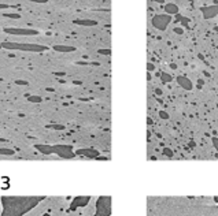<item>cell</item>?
<instances>
[{
  "label": "cell",
  "mask_w": 218,
  "mask_h": 216,
  "mask_svg": "<svg viewBox=\"0 0 218 216\" xmlns=\"http://www.w3.org/2000/svg\"><path fill=\"white\" fill-rule=\"evenodd\" d=\"M154 25L158 27V29H161V30H165L168 25L172 22V17L170 15H156L155 18H154Z\"/></svg>",
  "instance_id": "obj_1"
},
{
  "label": "cell",
  "mask_w": 218,
  "mask_h": 216,
  "mask_svg": "<svg viewBox=\"0 0 218 216\" xmlns=\"http://www.w3.org/2000/svg\"><path fill=\"white\" fill-rule=\"evenodd\" d=\"M202 14L205 15L206 19H210L213 17L218 15V6H209V7H203L202 8Z\"/></svg>",
  "instance_id": "obj_2"
},
{
  "label": "cell",
  "mask_w": 218,
  "mask_h": 216,
  "mask_svg": "<svg viewBox=\"0 0 218 216\" xmlns=\"http://www.w3.org/2000/svg\"><path fill=\"white\" fill-rule=\"evenodd\" d=\"M177 82H178V85H180L182 89H185V90H191L193 88V84L188 80L187 77H178V78H177Z\"/></svg>",
  "instance_id": "obj_3"
},
{
  "label": "cell",
  "mask_w": 218,
  "mask_h": 216,
  "mask_svg": "<svg viewBox=\"0 0 218 216\" xmlns=\"http://www.w3.org/2000/svg\"><path fill=\"white\" fill-rule=\"evenodd\" d=\"M165 10H166V13L168 14H178V7L176 6V4H166L165 7Z\"/></svg>",
  "instance_id": "obj_4"
},
{
  "label": "cell",
  "mask_w": 218,
  "mask_h": 216,
  "mask_svg": "<svg viewBox=\"0 0 218 216\" xmlns=\"http://www.w3.org/2000/svg\"><path fill=\"white\" fill-rule=\"evenodd\" d=\"M213 144H214V146H215L218 150V138H213Z\"/></svg>",
  "instance_id": "obj_5"
},
{
  "label": "cell",
  "mask_w": 218,
  "mask_h": 216,
  "mask_svg": "<svg viewBox=\"0 0 218 216\" xmlns=\"http://www.w3.org/2000/svg\"><path fill=\"white\" fill-rule=\"evenodd\" d=\"M172 80V77H169V75H163V82H166V81H170Z\"/></svg>",
  "instance_id": "obj_6"
},
{
  "label": "cell",
  "mask_w": 218,
  "mask_h": 216,
  "mask_svg": "<svg viewBox=\"0 0 218 216\" xmlns=\"http://www.w3.org/2000/svg\"><path fill=\"white\" fill-rule=\"evenodd\" d=\"M161 116H162L163 119H166V118H168V114H166V112H161Z\"/></svg>",
  "instance_id": "obj_7"
},
{
  "label": "cell",
  "mask_w": 218,
  "mask_h": 216,
  "mask_svg": "<svg viewBox=\"0 0 218 216\" xmlns=\"http://www.w3.org/2000/svg\"><path fill=\"white\" fill-rule=\"evenodd\" d=\"M176 33H182V31H184V30H182V29H180V27H176Z\"/></svg>",
  "instance_id": "obj_8"
},
{
  "label": "cell",
  "mask_w": 218,
  "mask_h": 216,
  "mask_svg": "<svg viewBox=\"0 0 218 216\" xmlns=\"http://www.w3.org/2000/svg\"><path fill=\"white\" fill-rule=\"evenodd\" d=\"M156 1H159V3H163V0H156Z\"/></svg>",
  "instance_id": "obj_9"
}]
</instances>
